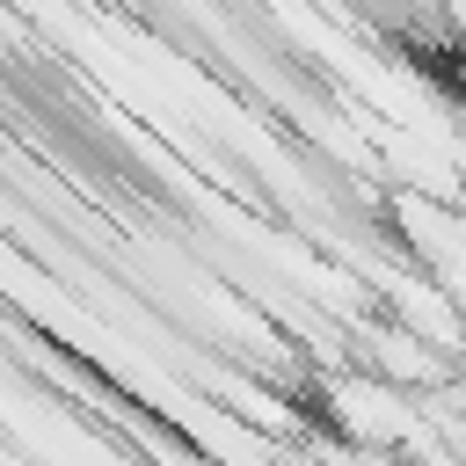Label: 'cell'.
<instances>
[{"instance_id":"6da1fadb","label":"cell","mask_w":466,"mask_h":466,"mask_svg":"<svg viewBox=\"0 0 466 466\" xmlns=\"http://www.w3.org/2000/svg\"><path fill=\"white\" fill-rule=\"evenodd\" d=\"M328 415H335V430H342L357 451H400V444L422 430V408H415L393 379H379V371H364V379H328Z\"/></svg>"}]
</instances>
